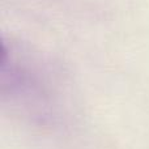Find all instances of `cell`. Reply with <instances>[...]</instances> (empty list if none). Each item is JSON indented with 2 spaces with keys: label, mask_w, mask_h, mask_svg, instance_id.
<instances>
[{
  "label": "cell",
  "mask_w": 149,
  "mask_h": 149,
  "mask_svg": "<svg viewBox=\"0 0 149 149\" xmlns=\"http://www.w3.org/2000/svg\"><path fill=\"white\" fill-rule=\"evenodd\" d=\"M43 62L30 50L18 45H3L1 95L31 115L42 118L49 105V72Z\"/></svg>",
  "instance_id": "1"
}]
</instances>
